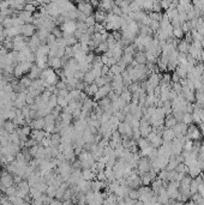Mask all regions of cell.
I'll list each match as a JSON object with an SVG mask.
<instances>
[{
	"mask_svg": "<svg viewBox=\"0 0 204 205\" xmlns=\"http://www.w3.org/2000/svg\"><path fill=\"white\" fill-rule=\"evenodd\" d=\"M95 180H97V181H101V182L107 181V179H106V175H104V170H101V172H99V173L96 174V179H95Z\"/></svg>",
	"mask_w": 204,
	"mask_h": 205,
	"instance_id": "37",
	"label": "cell"
},
{
	"mask_svg": "<svg viewBox=\"0 0 204 205\" xmlns=\"http://www.w3.org/2000/svg\"><path fill=\"white\" fill-rule=\"evenodd\" d=\"M82 179L85 181H94L96 179V174L91 172V169H83L82 170Z\"/></svg>",
	"mask_w": 204,
	"mask_h": 205,
	"instance_id": "9",
	"label": "cell"
},
{
	"mask_svg": "<svg viewBox=\"0 0 204 205\" xmlns=\"http://www.w3.org/2000/svg\"><path fill=\"white\" fill-rule=\"evenodd\" d=\"M162 139L163 142H173L175 139V133L172 129H165L162 132Z\"/></svg>",
	"mask_w": 204,
	"mask_h": 205,
	"instance_id": "8",
	"label": "cell"
},
{
	"mask_svg": "<svg viewBox=\"0 0 204 205\" xmlns=\"http://www.w3.org/2000/svg\"><path fill=\"white\" fill-rule=\"evenodd\" d=\"M184 205H196V204H195L193 202H188V203H185Z\"/></svg>",
	"mask_w": 204,
	"mask_h": 205,
	"instance_id": "58",
	"label": "cell"
},
{
	"mask_svg": "<svg viewBox=\"0 0 204 205\" xmlns=\"http://www.w3.org/2000/svg\"><path fill=\"white\" fill-rule=\"evenodd\" d=\"M0 27H1V22H0Z\"/></svg>",
	"mask_w": 204,
	"mask_h": 205,
	"instance_id": "60",
	"label": "cell"
},
{
	"mask_svg": "<svg viewBox=\"0 0 204 205\" xmlns=\"http://www.w3.org/2000/svg\"><path fill=\"white\" fill-rule=\"evenodd\" d=\"M21 30H22V35H23L24 37L30 38L36 34L37 28L32 23H30V24H24V25H22L21 27Z\"/></svg>",
	"mask_w": 204,
	"mask_h": 205,
	"instance_id": "4",
	"label": "cell"
},
{
	"mask_svg": "<svg viewBox=\"0 0 204 205\" xmlns=\"http://www.w3.org/2000/svg\"><path fill=\"white\" fill-rule=\"evenodd\" d=\"M193 149V142L192 140H186L182 145V152H191Z\"/></svg>",
	"mask_w": 204,
	"mask_h": 205,
	"instance_id": "25",
	"label": "cell"
},
{
	"mask_svg": "<svg viewBox=\"0 0 204 205\" xmlns=\"http://www.w3.org/2000/svg\"><path fill=\"white\" fill-rule=\"evenodd\" d=\"M16 187L17 190L22 191V192L27 193V194H29V192H30V185H29V182L27 181V180H23L21 183H18Z\"/></svg>",
	"mask_w": 204,
	"mask_h": 205,
	"instance_id": "17",
	"label": "cell"
},
{
	"mask_svg": "<svg viewBox=\"0 0 204 205\" xmlns=\"http://www.w3.org/2000/svg\"><path fill=\"white\" fill-rule=\"evenodd\" d=\"M25 103H27L28 106H32V105H34V103H35V99L32 97V95L27 94V95H25Z\"/></svg>",
	"mask_w": 204,
	"mask_h": 205,
	"instance_id": "43",
	"label": "cell"
},
{
	"mask_svg": "<svg viewBox=\"0 0 204 205\" xmlns=\"http://www.w3.org/2000/svg\"><path fill=\"white\" fill-rule=\"evenodd\" d=\"M24 11L30 12V13H35V12L37 11V7H35L34 5L29 4V2H25V5H24Z\"/></svg>",
	"mask_w": 204,
	"mask_h": 205,
	"instance_id": "33",
	"label": "cell"
},
{
	"mask_svg": "<svg viewBox=\"0 0 204 205\" xmlns=\"http://www.w3.org/2000/svg\"><path fill=\"white\" fill-rule=\"evenodd\" d=\"M188 49H190V43H187L185 40H180V42H179V45L177 47V51L179 52V53H182V54H188Z\"/></svg>",
	"mask_w": 204,
	"mask_h": 205,
	"instance_id": "12",
	"label": "cell"
},
{
	"mask_svg": "<svg viewBox=\"0 0 204 205\" xmlns=\"http://www.w3.org/2000/svg\"><path fill=\"white\" fill-rule=\"evenodd\" d=\"M76 7L79 12H82L86 17H91L94 16V8L90 5V1H78Z\"/></svg>",
	"mask_w": 204,
	"mask_h": 205,
	"instance_id": "3",
	"label": "cell"
},
{
	"mask_svg": "<svg viewBox=\"0 0 204 205\" xmlns=\"http://www.w3.org/2000/svg\"><path fill=\"white\" fill-rule=\"evenodd\" d=\"M106 17H107V12L102 11L100 8H97L94 12V18L96 24H103L104 25V22H106Z\"/></svg>",
	"mask_w": 204,
	"mask_h": 205,
	"instance_id": "6",
	"label": "cell"
},
{
	"mask_svg": "<svg viewBox=\"0 0 204 205\" xmlns=\"http://www.w3.org/2000/svg\"><path fill=\"white\" fill-rule=\"evenodd\" d=\"M129 198L134 199V200H138L139 199V193H138V190H131L130 193H129Z\"/></svg>",
	"mask_w": 204,
	"mask_h": 205,
	"instance_id": "38",
	"label": "cell"
},
{
	"mask_svg": "<svg viewBox=\"0 0 204 205\" xmlns=\"http://www.w3.org/2000/svg\"><path fill=\"white\" fill-rule=\"evenodd\" d=\"M56 106H58V96L53 94V95L49 97V101H48V108H51V109L53 110Z\"/></svg>",
	"mask_w": 204,
	"mask_h": 205,
	"instance_id": "24",
	"label": "cell"
},
{
	"mask_svg": "<svg viewBox=\"0 0 204 205\" xmlns=\"http://www.w3.org/2000/svg\"><path fill=\"white\" fill-rule=\"evenodd\" d=\"M86 197V205H103V194L101 192H93L89 191L85 194Z\"/></svg>",
	"mask_w": 204,
	"mask_h": 205,
	"instance_id": "1",
	"label": "cell"
},
{
	"mask_svg": "<svg viewBox=\"0 0 204 205\" xmlns=\"http://www.w3.org/2000/svg\"><path fill=\"white\" fill-rule=\"evenodd\" d=\"M55 88H56L58 90H65V89H67V84L61 82V81H59V82L56 83V85H55Z\"/></svg>",
	"mask_w": 204,
	"mask_h": 205,
	"instance_id": "45",
	"label": "cell"
},
{
	"mask_svg": "<svg viewBox=\"0 0 204 205\" xmlns=\"http://www.w3.org/2000/svg\"><path fill=\"white\" fill-rule=\"evenodd\" d=\"M199 176H201V179H202V182L204 183V170L202 172V173H201V175H199Z\"/></svg>",
	"mask_w": 204,
	"mask_h": 205,
	"instance_id": "57",
	"label": "cell"
},
{
	"mask_svg": "<svg viewBox=\"0 0 204 205\" xmlns=\"http://www.w3.org/2000/svg\"><path fill=\"white\" fill-rule=\"evenodd\" d=\"M84 76H85V73L82 72V71H76L75 75H73L75 79H77L78 82H83V81H84Z\"/></svg>",
	"mask_w": 204,
	"mask_h": 205,
	"instance_id": "36",
	"label": "cell"
},
{
	"mask_svg": "<svg viewBox=\"0 0 204 205\" xmlns=\"http://www.w3.org/2000/svg\"><path fill=\"white\" fill-rule=\"evenodd\" d=\"M45 126H46V122H45V119H42V118L32 120L30 124L32 129H45Z\"/></svg>",
	"mask_w": 204,
	"mask_h": 205,
	"instance_id": "10",
	"label": "cell"
},
{
	"mask_svg": "<svg viewBox=\"0 0 204 205\" xmlns=\"http://www.w3.org/2000/svg\"><path fill=\"white\" fill-rule=\"evenodd\" d=\"M52 34L56 37V40H59V38H64V31L61 30L59 27H55L54 30L52 31Z\"/></svg>",
	"mask_w": 204,
	"mask_h": 205,
	"instance_id": "32",
	"label": "cell"
},
{
	"mask_svg": "<svg viewBox=\"0 0 204 205\" xmlns=\"http://www.w3.org/2000/svg\"><path fill=\"white\" fill-rule=\"evenodd\" d=\"M85 24L88 25V28H89V27H95L96 22H95L94 16H91V17H88V18H86V21H85Z\"/></svg>",
	"mask_w": 204,
	"mask_h": 205,
	"instance_id": "44",
	"label": "cell"
},
{
	"mask_svg": "<svg viewBox=\"0 0 204 205\" xmlns=\"http://www.w3.org/2000/svg\"><path fill=\"white\" fill-rule=\"evenodd\" d=\"M35 188H37V190L42 193V194H46V192H47V188H48V185L46 181H41L39 182L37 185H36V187Z\"/></svg>",
	"mask_w": 204,
	"mask_h": 205,
	"instance_id": "26",
	"label": "cell"
},
{
	"mask_svg": "<svg viewBox=\"0 0 204 205\" xmlns=\"http://www.w3.org/2000/svg\"><path fill=\"white\" fill-rule=\"evenodd\" d=\"M109 71H110V67H109V66H107V65H102V67H101V73H102V76H107V75L109 73Z\"/></svg>",
	"mask_w": 204,
	"mask_h": 205,
	"instance_id": "49",
	"label": "cell"
},
{
	"mask_svg": "<svg viewBox=\"0 0 204 205\" xmlns=\"http://www.w3.org/2000/svg\"><path fill=\"white\" fill-rule=\"evenodd\" d=\"M177 124H178V121L175 120V118L173 116L172 114L165 116V129H173Z\"/></svg>",
	"mask_w": 204,
	"mask_h": 205,
	"instance_id": "11",
	"label": "cell"
},
{
	"mask_svg": "<svg viewBox=\"0 0 204 205\" xmlns=\"http://www.w3.org/2000/svg\"><path fill=\"white\" fill-rule=\"evenodd\" d=\"M51 140H52V148H56L61 144V136L60 133H53L51 137Z\"/></svg>",
	"mask_w": 204,
	"mask_h": 205,
	"instance_id": "18",
	"label": "cell"
},
{
	"mask_svg": "<svg viewBox=\"0 0 204 205\" xmlns=\"http://www.w3.org/2000/svg\"><path fill=\"white\" fill-rule=\"evenodd\" d=\"M90 5L93 6L94 10H97L99 6H100V2H99V1H96V0H91V1H90Z\"/></svg>",
	"mask_w": 204,
	"mask_h": 205,
	"instance_id": "54",
	"label": "cell"
},
{
	"mask_svg": "<svg viewBox=\"0 0 204 205\" xmlns=\"http://www.w3.org/2000/svg\"><path fill=\"white\" fill-rule=\"evenodd\" d=\"M65 42H66V47H72V46H75L76 43H78V41L75 38L73 35L65 38Z\"/></svg>",
	"mask_w": 204,
	"mask_h": 205,
	"instance_id": "31",
	"label": "cell"
},
{
	"mask_svg": "<svg viewBox=\"0 0 204 205\" xmlns=\"http://www.w3.org/2000/svg\"><path fill=\"white\" fill-rule=\"evenodd\" d=\"M112 12H113V15L118 16V17H121V16H123V11H121V8L118 7L115 4H114L113 8H112Z\"/></svg>",
	"mask_w": 204,
	"mask_h": 205,
	"instance_id": "40",
	"label": "cell"
},
{
	"mask_svg": "<svg viewBox=\"0 0 204 205\" xmlns=\"http://www.w3.org/2000/svg\"><path fill=\"white\" fill-rule=\"evenodd\" d=\"M137 146L142 150H144V149H147L148 146H150V143L148 142V139L147 138H139L138 140H137Z\"/></svg>",
	"mask_w": 204,
	"mask_h": 205,
	"instance_id": "20",
	"label": "cell"
},
{
	"mask_svg": "<svg viewBox=\"0 0 204 205\" xmlns=\"http://www.w3.org/2000/svg\"><path fill=\"white\" fill-rule=\"evenodd\" d=\"M134 61H137V64L139 65H147V56L144 52H136L134 54Z\"/></svg>",
	"mask_w": 204,
	"mask_h": 205,
	"instance_id": "15",
	"label": "cell"
},
{
	"mask_svg": "<svg viewBox=\"0 0 204 205\" xmlns=\"http://www.w3.org/2000/svg\"><path fill=\"white\" fill-rule=\"evenodd\" d=\"M171 82L172 83H179L180 82V77L178 76L175 72H173L172 75H171Z\"/></svg>",
	"mask_w": 204,
	"mask_h": 205,
	"instance_id": "48",
	"label": "cell"
},
{
	"mask_svg": "<svg viewBox=\"0 0 204 205\" xmlns=\"http://www.w3.org/2000/svg\"><path fill=\"white\" fill-rule=\"evenodd\" d=\"M198 186H199L198 181H197L196 179H192V181L190 183V193H191V196H195V194L198 193Z\"/></svg>",
	"mask_w": 204,
	"mask_h": 205,
	"instance_id": "19",
	"label": "cell"
},
{
	"mask_svg": "<svg viewBox=\"0 0 204 205\" xmlns=\"http://www.w3.org/2000/svg\"><path fill=\"white\" fill-rule=\"evenodd\" d=\"M4 129L7 131L8 134H11V133H15V132H16V129H18V127H16V126H15V124H13L12 121L7 120V121L5 122V126H4Z\"/></svg>",
	"mask_w": 204,
	"mask_h": 205,
	"instance_id": "21",
	"label": "cell"
},
{
	"mask_svg": "<svg viewBox=\"0 0 204 205\" xmlns=\"http://www.w3.org/2000/svg\"><path fill=\"white\" fill-rule=\"evenodd\" d=\"M95 79H96V78L94 77V75L89 71V72H86L85 73V76H84V81H83V82H84L86 85H91V84L95 83Z\"/></svg>",
	"mask_w": 204,
	"mask_h": 205,
	"instance_id": "22",
	"label": "cell"
},
{
	"mask_svg": "<svg viewBox=\"0 0 204 205\" xmlns=\"http://www.w3.org/2000/svg\"><path fill=\"white\" fill-rule=\"evenodd\" d=\"M160 2H161V7H162V10H166V11H167V10L169 8V6H171V2H172V1L168 0V1H160Z\"/></svg>",
	"mask_w": 204,
	"mask_h": 205,
	"instance_id": "51",
	"label": "cell"
},
{
	"mask_svg": "<svg viewBox=\"0 0 204 205\" xmlns=\"http://www.w3.org/2000/svg\"><path fill=\"white\" fill-rule=\"evenodd\" d=\"M175 73L180 77V79H186V78H187V70H186V66L178 65L177 68H175Z\"/></svg>",
	"mask_w": 204,
	"mask_h": 205,
	"instance_id": "16",
	"label": "cell"
},
{
	"mask_svg": "<svg viewBox=\"0 0 204 205\" xmlns=\"http://www.w3.org/2000/svg\"><path fill=\"white\" fill-rule=\"evenodd\" d=\"M90 72L94 75L95 78H100V77H102L101 68H93V70H90Z\"/></svg>",
	"mask_w": 204,
	"mask_h": 205,
	"instance_id": "46",
	"label": "cell"
},
{
	"mask_svg": "<svg viewBox=\"0 0 204 205\" xmlns=\"http://www.w3.org/2000/svg\"><path fill=\"white\" fill-rule=\"evenodd\" d=\"M120 97H121V99L124 100V101H125L126 103L129 105V103H131V99H132V94H131L130 91L127 90V89H125V90H124V91H123V92H121V95H120Z\"/></svg>",
	"mask_w": 204,
	"mask_h": 205,
	"instance_id": "23",
	"label": "cell"
},
{
	"mask_svg": "<svg viewBox=\"0 0 204 205\" xmlns=\"http://www.w3.org/2000/svg\"><path fill=\"white\" fill-rule=\"evenodd\" d=\"M55 194H56V188L52 187V186H48L47 192H46V196H47V197H49V198H52V199H54Z\"/></svg>",
	"mask_w": 204,
	"mask_h": 205,
	"instance_id": "34",
	"label": "cell"
},
{
	"mask_svg": "<svg viewBox=\"0 0 204 205\" xmlns=\"http://www.w3.org/2000/svg\"><path fill=\"white\" fill-rule=\"evenodd\" d=\"M61 203H63V205H76L72 200H64Z\"/></svg>",
	"mask_w": 204,
	"mask_h": 205,
	"instance_id": "56",
	"label": "cell"
},
{
	"mask_svg": "<svg viewBox=\"0 0 204 205\" xmlns=\"http://www.w3.org/2000/svg\"><path fill=\"white\" fill-rule=\"evenodd\" d=\"M97 91H99V86H97V85H96L95 83L91 84V85H86L85 89H84V92H85V94L88 95V96H89V97H90V99H91V96L94 97L95 94H96Z\"/></svg>",
	"mask_w": 204,
	"mask_h": 205,
	"instance_id": "13",
	"label": "cell"
},
{
	"mask_svg": "<svg viewBox=\"0 0 204 205\" xmlns=\"http://www.w3.org/2000/svg\"><path fill=\"white\" fill-rule=\"evenodd\" d=\"M41 73H42V70H41L36 64H34L32 70H30V72H29L27 76L29 77V79H32V81H36V79H40Z\"/></svg>",
	"mask_w": 204,
	"mask_h": 205,
	"instance_id": "5",
	"label": "cell"
},
{
	"mask_svg": "<svg viewBox=\"0 0 204 205\" xmlns=\"http://www.w3.org/2000/svg\"><path fill=\"white\" fill-rule=\"evenodd\" d=\"M182 124H185V125H191V124H193V120H192V114H188V113H185L184 114V116H182V120H181Z\"/></svg>",
	"mask_w": 204,
	"mask_h": 205,
	"instance_id": "29",
	"label": "cell"
},
{
	"mask_svg": "<svg viewBox=\"0 0 204 205\" xmlns=\"http://www.w3.org/2000/svg\"><path fill=\"white\" fill-rule=\"evenodd\" d=\"M54 43H56V37H55L53 34H49L47 37V45L52 46V45H54Z\"/></svg>",
	"mask_w": 204,
	"mask_h": 205,
	"instance_id": "42",
	"label": "cell"
},
{
	"mask_svg": "<svg viewBox=\"0 0 204 205\" xmlns=\"http://www.w3.org/2000/svg\"><path fill=\"white\" fill-rule=\"evenodd\" d=\"M10 8V1H0V11Z\"/></svg>",
	"mask_w": 204,
	"mask_h": 205,
	"instance_id": "52",
	"label": "cell"
},
{
	"mask_svg": "<svg viewBox=\"0 0 204 205\" xmlns=\"http://www.w3.org/2000/svg\"><path fill=\"white\" fill-rule=\"evenodd\" d=\"M71 48H72V51H73V53L75 54L79 53V52H80V43L78 42V43H76L75 46H72Z\"/></svg>",
	"mask_w": 204,
	"mask_h": 205,
	"instance_id": "53",
	"label": "cell"
},
{
	"mask_svg": "<svg viewBox=\"0 0 204 205\" xmlns=\"http://www.w3.org/2000/svg\"><path fill=\"white\" fill-rule=\"evenodd\" d=\"M45 134H46V132L43 131V129H32V133H30V138L34 139L36 143H41V140L45 138Z\"/></svg>",
	"mask_w": 204,
	"mask_h": 205,
	"instance_id": "7",
	"label": "cell"
},
{
	"mask_svg": "<svg viewBox=\"0 0 204 205\" xmlns=\"http://www.w3.org/2000/svg\"><path fill=\"white\" fill-rule=\"evenodd\" d=\"M29 194H30V197H32V199H39V198H41V196H42V193H41L37 188H35V187H32V188H30Z\"/></svg>",
	"mask_w": 204,
	"mask_h": 205,
	"instance_id": "30",
	"label": "cell"
},
{
	"mask_svg": "<svg viewBox=\"0 0 204 205\" xmlns=\"http://www.w3.org/2000/svg\"><path fill=\"white\" fill-rule=\"evenodd\" d=\"M77 30H79L80 32H83V34H86L88 25L84 22H77Z\"/></svg>",
	"mask_w": 204,
	"mask_h": 205,
	"instance_id": "35",
	"label": "cell"
},
{
	"mask_svg": "<svg viewBox=\"0 0 204 205\" xmlns=\"http://www.w3.org/2000/svg\"><path fill=\"white\" fill-rule=\"evenodd\" d=\"M86 34H88L89 36H94V34H95V27H89V28H88V30H86Z\"/></svg>",
	"mask_w": 204,
	"mask_h": 205,
	"instance_id": "55",
	"label": "cell"
},
{
	"mask_svg": "<svg viewBox=\"0 0 204 205\" xmlns=\"http://www.w3.org/2000/svg\"><path fill=\"white\" fill-rule=\"evenodd\" d=\"M109 205H118V204H117V203H114V204H109Z\"/></svg>",
	"mask_w": 204,
	"mask_h": 205,
	"instance_id": "59",
	"label": "cell"
},
{
	"mask_svg": "<svg viewBox=\"0 0 204 205\" xmlns=\"http://www.w3.org/2000/svg\"><path fill=\"white\" fill-rule=\"evenodd\" d=\"M162 7H161V2L160 1H154V6H153V12H157L161 13Z\"/></svg>",
	"mask_w": 204,
	"mask_h": 205,
	"instance_id": "39",
	"label": "cell"
},
{
	"mask_svg": "<svg viewBox=\"0 0 204 205\" xmlns=\"http://www.w3.org/2000/svg\"><path fill=\"white\" fill-rule=\"evenodd\" d=\"M101 61H102V65H107V66H109V58H108L106 54H102L101 55Z\"/></svg>",
	"mask_w": 204,
	"mask_h": 205,
	"instance_id": "50",
	"label": "cell"
},
{
	"mask_svg": "<svg viewBox=\"0 0 204 205\" xmlns=\"http://www.w3.org/2000/svg\"><path fill=\"white\" fill-rule=\"evenodd\" d=\"M185 36L184 31L181 28H177V29H173V37L177 38V40H181V38Z\"/></svg>",
	"mask_w": 204,
	"mask_h": 205,
	"instance_id": "27",
	"label": "cell"
},
{
	"mask_svg": "<svg viewBox=\"0 0 204 205\" xmlns=\"http://www.w3.org/2000/svg\"><path fill=\"white\" fill-rule=\"evenodd\" d=\"M112 34V36L114 37V40L119 42V41H121V38H123V35H121V31H112L110 32Z\"/></svg>",
	"mask_w": 204,
	"mask_h": 205,
	"instance_id": "41",
	"label": "cell"
},
{
	"mask_svg": "<svg viewBox=\"0 0 204 205\" xmlns=\"http://www.w3.org/2000/svg\"><path fill=\"white\" fill-rule=\"evenodd\" d=\"M178 166H179V162H178L177 157H175V156H171V159H169V162H168V164H167V167H166V170H167V172H172V170H175Z\"/></svg>",
	"mask_w": 204,
	"mask_h": 205,
	"instance_id": "14",
	"label": "cell"
},
{
	"mask_svg": "<svg viewBox=\"0 0 204 205\" xmlns=\"http://www.w3.org/2000/svg\"><path fill=\"white\" fill-rule=\"evenodd\" d=\"M8 140H10V143H12V144H18L21 143V139H19V136L17 134V132L15 133H11L10 137H8Z\"/></svg>",
	"mask_w": 204,
	"mask_h": 205,
	"instance_id": "28",
	"label": "cell"
},
{
	"mask_svg": "<svg viewBox=\"0 0 204 205\" xmlns=\"http://www.w3.org/2000/svg\"><path fill=\"white\" fill-rule=\"evenodd\" d=\"M203 136V133L201 132V129L198 126L196 125H193V124H191V125H188L187 126V132H186V137H187L190 140H192V142H196V140H199Z\"/></svg>",
	"mask_w": 204,
	"mask_h": 205,
	"instance_id": "2",
	"label": "cell"
},
{
	"mask_svg": "<svg viewBox=\"0 0 204 205\" xmlns=\"http://www.w3.org/2000/svg\"><path fill=\"white\" fill-rule=\"evenodd\" d=\"M22 129V132H23V134H25L27 137L30 136V133H32V127L30 126H24V127H21Z\"/></svg>",
	"mask_w": 204,
	"mask_h": 205,
	"instance_id": "47",
	"label": "cell"
}]
</instances>
